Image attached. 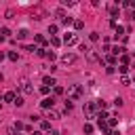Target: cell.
<instances>
[{"mask_svg": "<svg viewBox=\"0 0 135 135\" xmlns=\"http://www.w3.org/2000/svg\"><path fill=\"white\" fill-rule=\"evenodd\" d=\"M80 97H82V86H80V84H72V86H68V99L76 101V99H80Z\"/></svg>", "mask_w": 135, "mask_h": 135, "instance_id": "6da1fadb", "label": "cell"}, {"mask_svg": "<svg viewBox=\"0 0 135 135\" xmlns=\"http://www.w3.org/2000/svg\"><path fill=\"white\" fill-rule=\"evenodd\" d=\"M61 63H63V65L76 63V55H74V53H63V55H61Z\"/></svg>", "mask_w": 135, "mask_h": 135, "instance_id": "7a4b0ae2", "label": "cell"}, {"mask_svg": "<svg viewBox=\"0 0 135 135\" xmlns=\"http://www.w3.org/2000/svg\"><path fill=\"white\" fill-rule=\"evenodd\" d=\"M21 91H23L25 95H32V93H34V86H32V82H30L27 78L21 80Z\"/></svg>", "mask_w": 135, "mask_h": 135, "instance_id": "3957f363", "label": "cell"}, {"mask_svg": "<svg viewBox=\"0 0 135 135\" xmlns=\"http://www.w3.org/2000/svg\"><path fill=\"white\" fill-rule=\"evenodd\" d=\"M46 17V13H44V8H40V6H36L34 11H32V19H36V21H40V19H44Z\"/></svg>", "mask_w": 135, "mask_h": 135, "instance_id": "277c9868", "label": "cell"}, {"mask_svg": "<svg viewBox=\"0 0 135 135\" xmlns=\"http://www.w3.org/2000/svg\"><path fill=\"white\" fill-rule=\"evenodd\" d=\"M40 105H42L44 110H53V105H55V97H44V99L40 101Z\"/></svg>", "mask_w": 135, "mask_h": 135, "instance_id": "5b68a950", "label": "cell"}, {"mask_svg": "<svg viewBox=\"0 0 135 135\" xmlns=\"http://www.w3.org/2000/svg\"><path fill=\"white\" fill-rule=\"evenodd\" d=\"M76 42H78V38H76L74 34H65V36H63V44H65V46H72V44H76Z\"/></svg>", "mask_w": 135, "mask_h": 135, "instance_id": "8992f818", "label": "cell"}, {"mask_svg": "<svg viewBox=\"0 0 135 135\" xmlns=\"http://www.w3.org/2000/svg\"><path fill=\"white\" fill-rule=\"evenodd\" d=\"M42 84H44V86H49V89H51V86H55V84H57V82H55V78H51V76H44V78H42Z\"/></svg>", "mask_w": 135, "mask_h": 135, "instance_id": "52a82bcc", "label": "cell"}, {"mask_svg": "<svg viewBox=\"0 0 135 135\" xmlns=\"http://www.w3.org/2000/svg\"><path fill=\"white\" fill-rule=\"evenodd\" d=\"M15 97H17V95H15V91H6V93L2 95V99H4V101H11V103L15 101Z\"/></svg>", "mask_w": 135, "mask_h": 135, "instance_id": "ba28073f", "label": "cell"}, {"mask_svg": "<svg viewBox=\"0 0 135 135\" xmlns=\"http://www.w3.org/2000/svg\"><path fill=\"white\" fill-rule=\"evenodd\" d=\"M93 112H95V103H91V101L84 103V114L86 116H93Z\"/></svg>", "mask_w": 135, "mask_h": 135, "instance_id": "9c48e42d", "label": "cell"}, {"mask_svg": "<svg viewBox=\"0 0 135 135\" xmlns=\"http://www.w3.org/2000/svg\"><path fill=\"white\" fill-rule=\"evenodd\" d=\"M34 40H36V44H40V49L46 44V38H44V36H40V34H36V36H34Z\"/></svg>", "mask_w": 135, "mask_h": 135, "instance_id": "30bf717a", "label": "cell"}, {"mask_svg": "<svg viewBox=\"0 0 135 135\" xmlns=\"http://www.w3.org/2000/svg\"><path fill=\"white\" fill-rule=\"evenodd\" d=\"M40 129L49 133V131H51V120H40Z\"/></svg>", "mask_w": 135, "mask_h": 135, "instance_id": "8fae6325", "label": "cell"}, {"mask_svg": "<svg viewBox=\"0 0 135 135\" xmlns=\"http://www.w3.org/2000/svg\"><path fill=\"white\" fill-rule=\"evenodd\" d=\"M27 36H30V32H27L25 27H23V30H19V34H17V38H19V40H25Z\"/></svg>", "mask_w": 135, "mask_h": 135, "instance_id": "7c38bea8", "label": "cell"}, {"mask_svg": "<svg viewBox=\"0 0 135 135\" xmlns=\"http://www.w3.org/2000/svg\"><path fill=\"white\" fill-rule=\"evenodd\" d=\"M101 61H108V65H114V63H116V57L108 53V55H105V59H101Z\"/></svg>", "mask_w": 135, "mask_h": 135, "instance_id": "4fadbf2b", "label": "cell"}, {"mask_svg": "<svg viewBox=\"0 0 135 135\" xmlns=\"http://www.w3.org/2000/svg\"><path fill=\"white\" fill-rule=\"evenodd\" d=\"M46 118H51V120H57V118H59V112H55V110H49V112H46Z\"/></svg>", "mask_w": 135, "mask_h": 135, "instance_id": "5bb4252c", "label": "cell"}, {"mask_svg": "<svg viewBox=\"0 0 135 135\" xmlns=\"http://www.w3.org/2000/svg\"><path fill=\"white\" fill-rule=\"evenodd\" d=\"M118 13H120V8H118L116 4H112V6H110V15H112V17H118Z\"/></svg>", "mask_w": 135, "mask_h": 135, "instance_id": "9a60e30c", "label": "cell"}, {"mask_svg": "<svg viewBox=\"0 0 135 135\" xmlns=\"http://www.w3.org/2000/svg\"><path fill=\"white\" fill-rule=\"evenodd\" d=\"M57 32H59V27H57L55 23H53V25H49V34H51V38H53V36H57Z\"/></svg>", "mask_w": 135, "mask_h": 135, "instance_id": "2e32d148", "label": "cell"}, {"mask_svg": "<svg viewBox=\"0 0 135 135\" xmlns=\"http://www.w3.org/2000/svg\"><path fill=\"white\" fill-rule=\"evenodd\" d=\"M114 36H116V38H118V36L122 38V36H124V27H122V25H116V32H114Z\"/></svg>", "mask_w": 135, "mask_h": 135, "instance_id": "e0dca14e", "label": "cell"}, {"mask_svg": "<svg viewBox=\"0 0 135 135\" xmlns=\"http://www.w3.org/2000/svg\"><path fill=\"white\" fill-rule=\"evenodd\" d=\"M21 129H25V124H23V122H19V120H17V122H15V124H13V129H11V133H13V131H21Z\"/></svg>", "mask_w": 135, "mask_h": 135, "instance_id": "ac0fdd59", "label": "cell"}, {"mask_svg": "<svg viewBox=\"0 0 135 135\" xmlns=\"http://www.w3.org/2000/svg\"><path fill=\"white\" fill-rule=\"evenodd\" d=\"M120 61H122L120 65H129V61H131V57H129V55L124 53V55H120Z\"/></svg>", "mask_w": 135, "mask_h": 135, "instance_id": "d6986e66", "label": "cell"}, {"mask_svg": "<svg viewBox=\"0 0 135 135\" xmlns=\"http://www.w3.org/2000/svg\"><path fill=\"white\" fill-rule=\"evenodd\" d=\"M108 118H110V116H108V112H103V110H101V112L97 114V120H103V122H105Z\"/></svg>", "mask_w": 135, "mask_h": 135, "instance_id": "ffe728a7", "label": "cell"}, {"mask_svg": "<svg viewBox=\"0 0 135 135\" xmlns=\"http://www.w3.org/2000/svg\"><path fill=\"white\" fill-rule=\"evenodd\" d=\"M51 44H53V46H61V38L53 36V38H51Z\"/></svg>", "mask_w": 135, "mask_h": 135, "instance_id": "44dd1931", "label": "cell"}, {"mask_svg": "<svg viewBox=\"0 0 135 135\" xmlns=\"http://www.w3.org/2000/svg\"><path fill=\"white\" fill-rule=\"evenodd\" d=\"M6 57H8L11 61H17V59H19V53H15V51H11V53H8Z\"/></svg>", "mask_w": 135, "mask_h": 135, "instance_id": "7402d4cb", "label": "cell"}, {"mask_svg": "<svg viewBox=\"0 0 135 135\" xmlns=\"http://www.w3.org/2000/svg\"><path fill=\"white\" fill-rule=\"evenodd\" d=\"M120 84L129 86V84H131V78H129V76H120Z\"/></svg>", "mask_w": 135, "mask_h": 135, "instance_id": "603a6c76", "label": "cell"}, {"mask_svg": "<svg viewBox=\"0 0 135 135\" xmlns=\"http://www.w3.org/2000/svg\"><path fill=\"white\" fill-rule=\"evenodd\" d=\"M13 103H15V105H17V108H21V105H23V103H25V101H23V97H19V95H17V97H15V101H13Z\"/></svg>", "mask_w": 135, "mask_h": 135, "instance_id": "cb8c5ba5", "label": "cell"}, {"mask_svg": "<svg viewBox=\"0 0 135 135\" xmlns=\"http://www.w3.org/2000/svg\"><path fill=\"white\" fill-rule=\"evenodd\" d=\"M82 131H84V133H86V135H93V124H89V122H86V124H84V129H82Z\"/></svg>", "mask_w": 135, "mask_h": 135, "instance_id": "d4e9b609", "label": "cell"}, {"mask_svg": "<svg viewBox=\"0 0 135 135\" xmlns=\"http://www.w3.org/2000/svg\"><path fill=\"white\" fill-rule=\"evenodd\" d=\"M61 23H63V25H72V23H74V19H72V17H63V19H61Z\"/></svg>", "mask_w": 135, "mask_h": 135, "instance_id": "484cf974", "label": "cell"}, {"mask_svg": "<svg viewBox=\"0 0 135 135\" xmlns=\"http://www.w3.org/2000/svg\"><path fill=\"white\" fill-rule=\"evenodd\" d=\"M72 25H74V27H76V30H82V27H84V23H82V21H80V19H76V21H74V23H72Z\"/></svg>", "mask_w": 135, "mask_h": 135, "instance_id": "4316f807", "label": "cell"}, {"mask_svg": "<svg viewBox=\"0 0 135 135\" xmlns=\"http://www.w3.org/2000/svg\"><path fill=\"white\" fill-rule=\"evenodd\" d=\"M118 72H120L122 76H127V72H129V65H118Z\"/></svg>", "mask_w": 135, "mask_h": 135, "instance_id": "83f0119b", "label": "cell"}, {"mask_svg": "<svg viewBox=\"0 0 135 135\" xmlns=\"http://www.w3.org/2000/svg\"><path fill=\"white\" fill-rule=\"evenodd\" d=\"M53 91H55V95H63V86H59V84H55Z\"/></svg>", "mask_w": 135, "mask_h": 135, "instance_id": "f1b7e54d", "label": "cell"}, {"mask_svg": "<svg viewBox=\"0 0 135 135\" xmlns=\"http://www.w3.org/2000/svg\"><path fill=\"white\" fill-rule=\"evenodd\" d=\"M72 108H74V101L72 99H65V112H70Z\"/></svg>", "mask_w": 135, "mask_h": 135, "instance_id": "f546056e", "label": "cell"}, {"mask_svg": "<svg viewBox=\"0 0 135 135\" xmlns=\"http://www.w3.org/2000/svg\"><path fill=\"white\" fill-rule=\"evenodd\" d=\"M46 53H49V51H44V49H36V55H38V57H46Z\"/></svg>", "mask_w": 135, "mask_h": 135, "instance_id": "4dcf8cb0", "label": "cell"}, {"mask_svg": "<svg viewBox=\"0 0 135 135\" xmlns=\"http://www.w3.org/2000/svg\"><path fill=\"white\" fill-rule=\"evenodd\" d=\"M55 15H57L59 19H63V17H65V13H63V8H57V11H55Z\"/></svg>", "mask_w": 135, "mask_h": 135, "instance_id": "1f68e13d", "label": "cell"}, {"mask_svg": "<svg viewBox=\"0 0 135 135\" xmlns=\"http://www.w3.org/2000/svg\"><path fill=\"white\" fill-rule=\"evenodd\" d=\"M0 34H2L4 38H8V36H11V30H6V27H2V30H0Z\"/></svg>", "mask_w": 135, "mask_h": 135, "instance_id": "d6a6232c", "label": "cell"}, {"mask_svg": "<svg viewBox=\"0 0 135 135\" xmlns=\"http://www.w3.org/2000/svg\"><path fill=\"white\" fill-rule=\"evenodd\" d=\"M89 38H91L93 42H97V40H99V34H97V32H93V34H89Z\"/></svg>", "mask_w": 135, "mask_h": 135, "instance_id": "836d02e7", "label": "cell"}, {"mask_svg": "<svg viewBox=\"0 0 135 135\" xmlns=\"http://www.w3.org/2000/svg\"><path fill=\"white\" fill-rule=\"evenodd\" d=\"M61 4H63V6H74V4H76V2H74V0H63V2H61Z\"/></svg>", "mask_w": 135, "mask_h": 135, "instance_id": "e575fe53", "label": "cell"}, {"mask_svg": "<svg viewBox=\"0 0 135 135\" xmlns=\"http://www.w3.org/2000/svg\"><path fill=\"white\" fill-rule=\"evenodd\" d=\"M49 91H51V89H49V86H44V84H42V86H40V93H42V95H49Z\"/></svg>", "mask_w": 135, "mask_h": 135, "instance_id": "d590c367", "label": "cell"}, {"mask_svg": "<svg viewBox=\"0 0 135 135\" xmlns=\"http://www.w3.org/2000/svg\"><path fill=\"white\" fill-rule=\"evenodd\" d=\"M122 103H124V101H122V97H116V99H114V105H118V108H120Z\"/></svg>", "mask_w": 135, "mask_h": 135, "instance_id": "8d00e7d4", "label": "cell"}, {"mask_svg": "<svg viewBox=\"0 0 135 135\" xmlns=\"http://www.w3.org/2000/svg\"><path fill=\"white\" fill-rule=\"evenodd\" d=\"M46 59H51V61H53V59H55V53H53V51H49V53H46Z\"/></svg>", "mask_w": 135, "mask_h": 135, "instance_id": "74e56055", "label": "cell"}, {"mask_svg": "<svg viewBox=\"0 0 135 135\" xmlns=\"http://www.w3.org/2000/svg\"><path fill=\"white\" fill-rule=\"evenodd\" d=\"M114 68H116V65H108V68H105V72H108V74H114Z\"/></svg>", "mask_w": 135, "mask_h": 135, "instance_id": "f35d334b", "label": "cell"}, {"mask_svg": "<svg viewBox=\"0 0 135 135\" xmlns=\"http://www.w3.org/2000/svg\"><path fill=\"white\" fill-rule=\"evenodd\" d=\"M46 135H59V133H57V131H55V129H51V131H49V133H46Z\"/></svg>", "mask_w": 135, "mask_h": 135, "instance_id": "ab89813d", "label": "cell"}, {"mask_svg": "<svg viewBox=\"0 0 135 135\" xmlns=\"http://www.w3.org/2000/svg\"><path fill=\"white\" fill-rule=\"evenodd\" d=\"M129 6H131V8H135V0H129Z\"/></svg>", "mask_w": 135, "mask_h": 135, "instance_id": "60d3db41", "label": "cell"}, {"mask_svg": "<svg viewBox=\"0 0 135 135\" xmlns=\"http://www.w3.org/2000/svg\"><path fill=\"white\" fill-rule=\"evenodd\" d=\"M4 57H6V55H4V53H2V51H0V61H2V59H4Z\"/></svg>", "mask_w": 135, "mask_h": 135, "instance_id": "b9f144b4", "label": "cell"}, {"mask_svg": "<svg viewBox=\"0 0 135 135\" xmlns=\"http://www.w3.org/2000/svg\"><path fill=\"white\" fill-rule=\"evenodd\" d=\"M32 135H42V133H40V131H34V133H32Z\"/></svg>", "mask_w": 135, "mask_h": 135, "instance_id": "7bdbcfd3", "label": "cell"}, {"mask_svg": "<svg viewBox=\"0 0 135 135\" xmlns=\"http://www.w3.org/2000/svg\"><path fill=\"white\" fill-rule=\"evenodd\" d=\"M0 42H4V36H2V34H0Z\"/></svg>", "mask_w": 135, "mask_h": 135, "instance_id": "ee69618b", "label": "cell"}, {"mask_svg": "<svg viewBox=\"0 0 135 135\" xmlns=\"http://www.w3.org/2000/svg\"><path fill=\"white\" fill-rule=\"evenodd\" d=\"M2 80H4V76H2V74H0V82H2Z\"/></svg>", "mask_w": 135, "mask_h": 135, "instance_id": "f6af8a7d", "label": "cell"}, {"mask_svg": "<svg viewBox=\"0 0 135 135\" xmlns=\"http://www.w3.org/2000/svg\"><path fill=\"white\" fill-rule=\"evenodd\" d=\"M133 68H135V57H133Z\"/></svg>", "mask_w": 135, "mask_h": 135, "instance_id": "bcb514c9", "label": "cell"}]
</instances>
